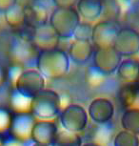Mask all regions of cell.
Listing matches in <instances>:
<instances>
[{
  "label": "cell",
  "mask_w": 139,
  "mask_h": 146,
  "mask_svg": "<svg viewBox=\"0 0 139 146\" xmlns=\"http://www.w3.org/2000/svg\"><path fill=\"white\" fill-rule=\"evenodd\" d=\"M46 78L37 69H26L15 79V91L18 96L31 100L45 89Z\"/></svg>",
  "instance_id": "cell-4"
},
{
  "label": "cell",
  "mask_w": 139,
  "mask_h": 146,
  "mask_svg": "<svg viewBox=\"0 0 139 146\" xmlns=\"http://www.w3.org/2000/svg\"><path fill=\"white\" fill-rule=\"evenodd\" d=\"M94 50V46L92 41L73 40L69 47L68 56L70 60L75 64L84 65L92 59Z\"/></svg>",
  "instance_id": "cell-13"
},
{
  "label": "cell",
  "mask_w": 139,
  "mask_h": 146,
  "mask_svg": "<svg viewBox=\"0 0 139 146\" xmlns=\"http://www.w3.org/2000/svg\"><path fill=\"white\" fill-rule=\"evenodd\" d=\"M49 24L56 32L60 39L73 37L81 17L76 8H54L49 16Z\"/></svg>",
  "instance_id": "cell-3"
},
{
  "label": "cell",
  "mask_w": 139,
  "mask_h": 146,
  "mask_svg": "<svg viewBox=\"0 0 139 146\" xmlns=\"http://www.w3.org/2000/svg\"><path fill=\"white\" fill-rule=\"evenodd\" d=\"M61 96L53 89L45 88L30 102V113L38 119L53 120L61 113Z\"/></svg>",
  "instance_id": "cell-2"
},
{
  "label": "cell",
  "mask_w": 139,
  "mask_h": 146,
  "mask_svg": "<svg viewBox=\"0 0 139 146\" xmlns=\"http://www.w3.org/2000/svg\"><path fill=\"white\" fill-rule=\"evenodd\" d=\"M0 146H1V145H0Z\"/></svg>",
  "instance_id": "cell-30"
},
{
  "label": "cell",
  "mask_w": 139,
  "mask_h": 146,
  "mask_svg": "<svg viewBox=\"0 0 139 146\" xmlns=\"http://www.w3.org/2000/svg\"><path fill=\"white\" fill-rule=\"evenodd\" d=\"M58 131V126L53 120L38 119L32 127L31 140L34 143L51 146Z\"/></svg>",
  "instance_id": "cell-10"
},
{
  "label": "cell",
  "mask_w": 139,
  "mask_h": 146,
  "mask_svg": "<svg viewBox=\"0 0 139 146\" xmlns=\"http://www.w3.org/2000/svg\"><path fill=\"white\" fill-rule=\"evenodd\" d=\"M113 146H139V137L136 135L128 132L126 130H122L116 134L114 137Z\"/></svg>",
  "instance_id": "cell-21"
},
{
  "label": "cell",
  "mask_w": 139,
  "mask_h": 146,
  "mask_svg": "<svg viewBox=\"0 0 139 146\" xmlns=\"http://www.w3.org/2000/svg\"><path fill=\"white\" fill-rule=\"evenodd\" d=\"M115 108L107 98H96L91 101L88 107L89 117L97 124H107L113 119Z\"/></svg>",
  "instance_id": "cell-9"
},
{
  "label": "cell",
  "mask_w": 139,
  "mask_h": 146,
  "mask_svg": "<svg viewBox=\"0 0 139 146\" xmlns=\"http://www.w3.org/2000/svg\"><path fill=\"white\" fill-rule=\"evenodd\" d=\"M13 117L10 112L4 108H0V135L10 132Z\"/></svg>",
  "instance_id": "cell-23"
},
{
  "label": "cell",
  "mask_w": 139,
  "mask_h": 146,
  "mask_svg": "<svg viewBox=\"0 0 139 146\" xmlns=\"http://www.w3.org/2000/svg\"><path fill=\"white\" fill-rule=\"evenodd\" d=\"M60 40V37L48 22L35 27L32 43L39 51H44L58 48Z\"/></svg>",
  "instance_id": "cell-11"
},
{
  "label": "cell",
  "mask_w": 139,
  "mask_h": 146,
  "mask_svg": "<svg viewBox=\"0 0 139 146\" xmlns=\"http://www.w3.org/2000/svg\"><path fill=\"white\" fill-rule=\"evenodd\" d=\"M35 121L36 120H34V117L30 112L17 113L13 118L12 127L10 130L13 139L21 142L31 139L32 130Z\"/></svg>",
  "instance_id": "cell-12"
},
{
  "label": "cell",
  "mask_w": 139,
  "mask_h": 146,
  "mask_svg": "<svg viewBox=\"0 0 139 146\" xmlns=\"http://www.w3.org/2000/svg\"><path fill=\"white\" fill-rule=\"evenodd\" d=\"M82 139L78 134L70 133L62 129L58 131L57 136L51 146H82Z\"/></svg>",
  "instance_id": "cell-19"
},
{
  "label": "cell",
  "mask_w": 139,
  "mask_h": 146,
  "mask_svg": "<svg viewBox=\"0 0 139 146\" xmlns=\"http://www.w3.org/2000/svg\"><path fill=\"white\" fill-rule=\"evenodd\" d=\"M122 57L113 47L96 48L92 56L94 70L102 76H111L116 73Z\"/></svg>",
  "instance_id": "cell-6"
},
{
  "label": "cell",
  "mask_w": 139,
  "mask_h": 146,
  "mask_svg": "<svg viewBox=\"0 0 139 146\" xmlns=\"http://www.w3.org/2000/svg\"><path fill=\"white\" fill-rule=\"evenodd\" d=\"M123 130L139 136V107L127 108L121 117Z\"/></svg>",
  "instance_id": "cell-18"
},
{
  "label": "cell",
  "mask_w": 139,
  "mask_h": 146,
  "mask_svg": "<svg viewBox=\"0 0 139 146\" xmlns=\"http://www.w3.org/2000/svg\"><path fill=\"white\" fill-rule=\"evenodd\" d=\"M82 146H101V145L97 144V143H94V142H88V143H84Z\"/></svg>",
  "instance_id": "cell-27"
},
{
  "label": "cell",
  "mask_w": 139,
  "mask_h": 146,
  "mask_svg": "<svg viewBox=\"0 0 139 146\" xmlns=\"http://www.w3.org/2000/svg\"><path fill=\"white\" fill-rule=\"evenodd\" d=\"M121 100L126 109L139 107V89L132 84L127 85L121 91Z\"/></svg>",
  "instance_id": "cell-20"
},
{
  "label": "cell",
  "mask_w": 139,
  "mask_h": 146,
  "mask_svg": "<svg viewBox=\"0 0 139 146\" xmlns=\"http://www.w3.org/2000/svg\"><path fill=\"white\" fill-rule=\"evenodd\" d=\"M31 146H48V145H44V144H39V143H34L32 142V144Z\"/></svg>",
  "instance_id": "cell-28"
},
{
  "label": "cell",
  "mask_w": 139,
  "mask_h": 146,
  "mask_svg": "<svg viewBox=\"0 0 139 146\" xmlns=\"http://www.w3.org/2000/svg\"><path fill=\"white\" fill-rule=\"evenodd\" d=\"M27 23L36 27L42 24L48 23L49 16L48 8L39 0H34L32 4L25 6Z\"/></svg>",
  "instance_id": "cell-15"
},
{
  "label": "cell",
  "mask_w": 139,
  "mask_h": 146,
  "mask_svg": "<svg viewBox=\"0 0 139 146\" xmlns=\"http://www.w3.org/2000/svg\"><path fill=\"white\" fill-rule=\"evenodd\" d=\"M116 75L119 79L128 84H133L139 80V62L135 59H122Z\"/></svg>",
  "instance_id": "cell-16"
},
{
  "label": "cell",
  "mask_w": 139,
  "mask_h": 146,
  "mask_svg": "<svg viewBox=\"0 0 139 146\" xmlns=\"http://www.w3.org/2000/svg\"><path fill=\"white\" fill-rule=\"evenodd\" d=\"M4 79H5V74H4V70L3 68L0 66V86L3 84L4 82Z\"/></svg>",
  "instance_id": "cell-26"
},
{
  "label": "cell",
  "mask_w": 139,
  "mask_h": 146,
  "mask_svg": "<svg viewBox=\"0 0 139 146\" xmlns=\"http://www.w3.org/2000/svg\"><path fill=\"white\" fill-rule=\"evenodd\" d=\"M113 48L122 57H130L139 53V32L132 27H120Z\"/></svg>",
  "instance_id": "cell-7"
},
{
  "label": "cell",
  "mask_w": 139,
  "mask_h": 146,
  "mask_svg": "<svg viewBox=\"0 0 139 146\" xmlns=\"http://www.w3.org/2000/svg\"><path fill=\"white\" fill-rule=\"evenodd\" d=\"M55 8H72L76 6L78 0H51Z\"/></svg>",
  "instance_id": "cell-24"
},
{
  "label": "cell",
  "mask_w": 139,
  "mask_h": 146,
  "mask_svg": "<svg viewBox=\"0 0 139 146\" xmlns=\"http://www.w3.org/2000/svg\"><path fill=\"white\" fill-rule=\"evenodd\" d=\"M103 2L99 0H78L76 10L81 19L87 22L97 20L103 13Z\"/></svg>",
  "instance_id": "cell-14"
},
{
  "label": "cell",
  "mask_w": 139,
  "mask_h": 146,
  "mask_svg": "<svg viewBox=\"0 0 139 146\" xmlns=\"http://www.w3.org/2000/svg\"><path fill=\"white\" fill-rule=\"evenodd\" d=\"M99 1H102V2H104V1H106V0H99Z\"/></svg>",
  "instance_id": "cell-29"
},
{
  "label": "cell",
  "mask_w": 139,
  "mask_h": 146,
  "mask_svg": "<svg viewBox=\"0 0 139 146\" xmlns=\"http://www.w3.org/2000/svg\"><path fill=\"white\" fill-rule=\"evenodd\" d=\"M120 26L115 21L105 19L98 21L94 25L92 35V43L95 48H109L113 47L115 37Z\"/></svg>",
  "instance_id": "cell-8"
},
{
  "label": "cell",
  "mask_w": 139,
  "mask_h": 146,
  "mask_svg": "<svg viewBox=\"0 0 139 146\" xmlns=\"http://www.w3.org/2000/svg\"><path fill=\"white\" fill-rule=\"evenodd\" d=\"M89 118L88 111L77 103L67 105L59 115V121L64 130L75 134L85 130Z\"/></svg>",
  "instance_id": "cell-5"
},
{
  "label": "cell",
  "mask_w": 139,
  "mask_h": 146,
  "mask_svg": "<svg viewBox=\"0 0 139 146\" xmlns=\"http://www.w3.org/2000/svg\"><path fill=\"white\" fill-rule=\"evenodd\" d=\"M92 29H94V25H92L90 22L81 21L75 30L73 38L74 40L92 41Z\"/></svg>",
  "instance_id": "cell-22"
},
{
  "label": "cell",
  "mask_w": 139,
  "mask_h": 146,
  "mask_svg": "<svg viewBox=\"0 0 139 146\" xmlns=\"http://www.w3.org/2000/svg\"><path fill=\"white\" fill-rule=\"evenodd\" d=\"M3 15L6 23L13 29L18 30L27 23L25 6H22L19 3L5 13Z\"/></svg>",
  "instance_id": "cell-17"
},
{
  "label": "cell",
  "mask_w": 139,
  "mask_h": 146,
  "mask_svg": "<svg viewBox=\"0 0 139 146\" xmlns=\"http://www.w3.org/2000/svg\"><path fill=\"white\" fill-rule=\"evenodd\" d=\"M70 57L59 48L39 51L35 58L36 69L46 79L56 80L64 78L70 71Z\"/></svg>",
  "instance_id": "cell-1"
},
{
  "label": "cell",
  "mask_w": 139,
  "mask_h": 146,
  "mask_svg": "<svg viewBox=\"0 0 139 146\" xmlns=\"http://www.w3.org/2000/svg\"><path fill=\"white\" fill-rule=\"evenodd\" d=\"M18 3V0H0V13L4 15Z\"/></svg>",
  "instance_id": "cell-25"
}]
</instances>
